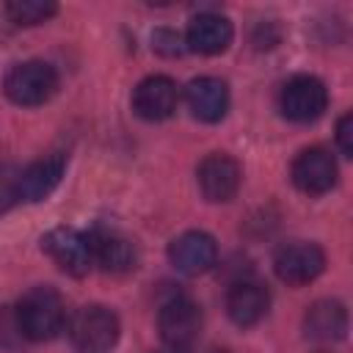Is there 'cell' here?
Segmentation results:
<instances>
[{"label": "cell", "instance_id": "6da1fadb", "mask_svg": "<svg viewBox=\"0 0 353 353\" xmlns=\"http://www.w3.org/2000/svg\"><path fill=\"white\" fill-rule=\"evenodd\" d=\"M14 314H17L22 336L33 339V342H47V339L58 336L63 331V325H66L63 298L52 287H33V290H28L19 298Z\"/></svg>", "mask_w": 353, "mask_h": 353}, {"label": "cell", "instance_id": "7a4b0ae2", "mask_svg": "<svg viewBox=\"0 0 353 353\" xmlns=\"http://www.w3.org/2000/svg\"><path fill=\"white\" fill-rule=\"evenodd\" d=\"M77 353H110L119 342V317L99 303L77 309L66 323Z\"/></svg>", "mask_w": 353, "mask_h": 353}, {"label": "cell", "instance_id": "3957f363", "mask_svg": "<svg viewBox=\"0 0 353 353\" xmlns=\"http://www.w3.org/2000/svg\"><path fill=\"white\" fill-rule=\"evenodd\" d=\"M157 328H160V336H163L168 350H176V353L190 350L201 334L199 303L190 298H179V295L165 301L160 306V314H157Z\"/></svg>", "mask_w": 353, "mask_h": 353}, {"label": "cell", "instance_id": "277c9868", "mask_svg": "<svg viewBox=\"0 0 353 353\" xmlns=\"http://www.w3.org/2000/svg\"><path fill=\"white\" fill-rule=\"evenodd\" d=\"M58 88V74L44 61H25L17 63L6 74V94L17 105H44Z\"/></svg>", "mask_w": 353, "mask_h": 353}, {"label": "cell", "instance_id": "5b68a950", "mask_svg": "<svg viewBox=\"0 0 353 353\" xmlns=\"http://www.w3.org/2000/svg\"><path fill=\"white\" fill-rule=\"evenodd\" d=\"M279 108L290 121L306 124V121H314L317 116H323V110L328 108V91H325L323 80H317L312 74H295L284 83V88L279 94Z\"/></svg>", "mask_w": 353, "mask_h": 353}, {"label": "cell", "instance_id": "8992f818", "mask_svg": "<svg viewBox=\"0 0 353 353\" xmlns=\"http://www.w3.org/2000/svg\"><path fill=\"white\" fill-rule=\"evenodd\" d=\"M41 248L47 251V256L69 276H85L94 265L91 259V243L88 234L72 229V226H58L50 229L41 237Z\"/></svg>", "mask_w": 353, "mask_h": 353}, {"label": "cell", "instance_id": "52a82bcc", "mask_svg": "<svg viewBox=\"0 0 353 353\" xmlns=\"http://www.w3.org/2000/svg\"><path fill=\"white\" fill-rule=\"evenodd\" d=\"M273 268H276V276L292 287L298 284H309L314 281L323 268H325V254L320 245L314 243H303V240H295V243H287L276 251L273 256Z\"/></svg>", "mask_w": 353, "mask_h": 353}, {"label": "cell", "instance_id": "ba28073f", "mask_svg": "<svg viewBox=\"0 0 353 353\" xmlns=\"http://www.w3.org/2000/svg\"><path fill=\"white\" fill-rule=\"evenodd\" d=\"M179 105V88L165 74H152L141 80L132 91V110L146 121L168 119Z\"/></svg>", "mask_w": 353, "mask_h": 353}, {"label": "cell", "instance_id": "9c48e42d", "mask_svg": "<svg viewBox=\"0 0 353 353\" xmlns=\"http://www.w3.org/2000/svg\"><path fill=\"white\" fill-rule=\"evenodd\" d=\"M196 176H199V188H201L204 199H210V201H229L237 193V188H240L243 171H240L234 157H229L223 152H215V154H207L199 163Z\"/></svg>", "mask_w": 353, "mask_h": 353}, {"label": "cell", "instance_id": "30bf717a", "mask_svg": "<svg viewBox=\"0 0 353 353\" xmlns=\"http://www.w3.org/2000/svg\"><path fill=\"white\" fill-rule=\"evenodd\" d=\"M292 182L298 190H303L309 196H320V193L331 190L336 182V163H334L331 152H325L320 146L303 149L292 160Z\"/></svg>", "mask_w": 353, "mask_h": 353}, {"label": "cell", "instance_id": "8fae6325", "mask_svg": "<svg viewBox=\"0 0 353 353\" xmlns=\"http://www.w3.org/2000/svg\"><path fill=\"white\" fill-rule=\"evenodd\" d=\"M171 265L185 276L207 273L218 259V245L207 232H185L168 245Z\"/></svg>", "mask_w": 353, "mask_h": 353}, {"label": "cell", "instance_id": "7c38bea8", "mask_svg": "<svg viewBox=\"0 0 353 353\" xmlns=\"http://www.w3.org/2000/svg\"><path fill=\"white\" fill-rule=\"evenodd\" d=\"M91 243V259L108 273H130L138 265V248L135 243L113 229H97L88 234Z\"/></svg>", "mask_w": 353, "mask_h": 353}, {"label": "cell", "instance_id": "4fadbf2b", "mask_svg": "<svg viewBox=\"0 0 353 353\" xmlns=\"http://www.w3.org/2000/svg\"><path fill=\"white\" fill-rule=\"evenodd\" d=\"M66 171V154L61 152H52V154H44L41 160L30 163L14 182V190H17V199L22 201H41L44 196H50L61 176Z\"/></svg>", "mask_w": 353, "mask_h": 353}, {"label": "cell", "instance_id": "5bb4252c", "mask_svg": "<svg viewBox=\"0 0 353 353\" xmlns=\"http://www.w3.org/2000/svg\"><path fill=\"white\" fill-rule=\"evenodd\" d=\"M185 102L199 121H221L229 110V88L221 77H196L185 88Z\"/></svg>", "mask_w": 353, "mask_h": 353}, {"label": "cell", "instance_id": "9a60e30c", "mask_svg": "<svg viewBox=\"0 0 353 353\" xmlns=\"http://www.w3.org/2000/svg\"><path fill=\"white\" fill-rule=\"evenodd\" d=\"M232 44V22L221 14L204 11L190 19L185 33V47L201 55H218Z\"/></svg>", "mask_w": 353, "mask_h": 353}, {"label": "cell", "instance_id": "2e32d148", "mask_svg": "<svg viewBox=\"0 0 353 353\" xmlns=\"http://www.w3.org/2000/svg\"><path fill=\"white\" fill-rule=\"evenodd\" d=\"M270 309V292L259 281H237L226 295V312L237 325H256Z\"/></svg>", "mask_w": 353, "mask_h": 353}, {"label": "cell", "instance_id": "e0dca14e", "mask_svg": "<svg viewBox=\"0 0 353 353\" xmlns=\"http://www.w3.org/2000/svg\"><path fill=\"white\" fill-rule=\"evenodd\" d=\"M303 331L320 342H336L347 331V312L339 301H317L303 317Z\"/></svg>", "mask_w": 353, "mask_h": 353}, {"label": "cell", "instance_id": "ac0fdd59", "mask_svg": "<svg viewBox=\"0 0 353 353\" xmlns=\"http://www.w3.org/2000/svg\"><path fill=\"white\" fill-rule=\"evenodd\" d=\"M55 11H58V6L50 0H11L6 6V14L17 25H39V22L50 19Z\"/></svg>", "mask_w": 353, "mask_h": 353}, {"label": "cell", "instance_id": "d6986e66", "mask_svg": "<svg viewBox=\"0 0 353 353\" xmlns=\"http://www.w3.org/2000/svg\"><path fill=\"white\" fill-rule=\"evenodd\" d=\"M152 44H154V50H157L160 55H165V58L182 55V50H185V39H182L176 30H168V28H160V30H154V36H152Z\"/></svg>", "mask_w": 353, "mask_h": 353}, {"label": "cell", "instance_id": "ffe728a7", "mask_svg": "<svg viewBox=\"0 0 353 353\" xmlns=\"http://www.w3.org/2000/svg\"><path fill=\"white\" fill-rule=\"evenodd\" d=\"M17 339H22V331H19V323H17L14 309L11 312L0 309V342L3 345H14Z\"/></svg>", "mask_w": 353, "mask_h": 353}, {"label": "cell", "instance_id": "44dd1931", "mask_svg": "<svg viewBox=\"0 0 353 353\" xmlns=\"http://www.w3.org/2000/svg\"><path fill=\"white\" fill-rule=\"evenodd\" d=\"M336 143L342 149V154H353V113H345L336 124Z\"/></svg>", "mask_w": 353, "mask_h": 353}, {"label": "cell", "instance_id": "7402d4cb", "mask_svg": "<svg viewBox=\"0 0 353 353\" xmlns=\"http://www.w3.org/2000/svg\"><path fill=\"white\" fill-rule=\"evenodd\" d=\"M14 201H17V190H14V185H6V182H3V185H0V215H3Z\"/></svg>", "mask_w": 353, "mask_h": 353}, {"label": "cell", "instance_id": "603a6c76", "mask_svg": "<svg viewBox=\"0 0 353 353\" xmlns=\"http://www.w3.org/2000/svg\"><path fill=\"white\" fill-rule=\"evenodd\" d=\"M154 353H176V350H154Z\"/></svg>", "mask_w": 353, "mask_h": 353}, {"label": "cell", "instance_id": "cb8c5ba5", "mask_svg": "<svg viewBox=\"0 0 353 353\" xmlns=\"http://www.w3.org/2000/svg\"><path fill=\"white\" fill-rule=\"evenodd\" d=\"M215 353H229V350H215Z\"/></svg>", "mask_w": 353, "mask_h": 353}]
</instances>
